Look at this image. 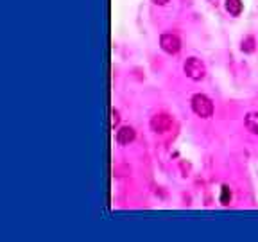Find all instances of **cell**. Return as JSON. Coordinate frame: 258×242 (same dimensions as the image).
I'll return each instance as SVG.
<instances>
[{"mask_svg": "<svg viewBox=\"0 0 258 242\" xmlns=\"http://www.w3.org/2000/svg\"><path fill=\"white\" fill-rule=\"evenodd\" d=\"M224 8L231 16H238L244 9V4H242V0H224Z\"/></svg>", "mask_w": 258, "mask_h": 242, "instance_id": "cell-6", "label": "cell"}, {"mask_svg": "<svg viewBox=\"0 0 258 242\" xmlns=\"http://www.w3.org/2000/svg\"><path fill=\"white\" fill-rule=\"evenodd\" d=\"M160 47L167 54H177L179 48H181V40L176 34H172V32H165V34L160 36Z\"/></svg>", "mask_w": 258, "mask_h": 242, "instance_id": "cell-3", "label": "cell"}, {"mask_svg": "<svg viewBox=\"0 0 258 242\" xmlns=\"http://www.w3.org/2000/svg\"><path fill=\"white\" fill-rule=\"evenodd\" d=\"M244 124H246L247 131H251L253 135H258V111L247 113L246 118H244Z\"/></svg>", "mask_w": 258, "mask_h": 242, "instance_id": "cell-7", "label": "cell"}, {"mask_svg": "<svg viewBox=\"0 0 258 242\" xmlns=\"http://www.w3.org/2000/svg\"><path fill=\"white\" fill-rule=\"evenodd\" d=\"M183 70H185L186 77H190L192 81H201L206 76V67L201 59L198 57H188L183 65Z\"/></svg>", "mask_w": 258, "mask_h": 242, "instance_id": "cell-2", "label": "cell"}, {"mask_svg": "<svg viewBox=\"0 0 258 242\" xmlns=\"http://www.w3.org/2000/svg\"><path fill=\"white\" fill-rule=\"evenodd\" d=\"M111 124H113V128H115V126H117L118 124V122H120V115H118V111H117V109H113V111H111Z\"/></svg>", "mask_w": 258, "mask_h": 242, "instance_id": "cell-10", "label": "cell"}, {"mask_svg": "<svg viewBox=\"0 0 258 242\" xmlns=\"http://www.w3.org/2000/svg\"><path fill=\"white\" fill-rule=\"evenodd\" d=\"M221 205H224V206H228L231 203V190H230V187L228 185H222L221 187Z\"/></svg>", "mask_w": 258, "mask_h": 242, "instance_id": "cell-9", "label": "cell"}, {"mask_svg": "<svg viewBox=\"0 0 258 242\" xmlns=\"http://www.w3.org/2000/svg\"><path fill=\"white\" fill-rule=\"evenodd\" d=\"M190 106H192V111L201 118H210L214 115V102L210 101V97L203 95V93H196L190 99Z\"/></svg>", "mask_w": 258, "mask_h": 242, "instance_id": "cell-1", "label": "cell"}, {"mask_svg": "<svg viewBox=\"0 0 258 242\" xmlns=\"http://www.w3.org/2000/svg\"><path fill=\"white\" fill-rule=\"evenodd\" d=\"M170 128H172V118L169 115H156L151 120V129L154 133H167Z\"/></svg>", "mask_w": 258, "mask_h": 242, "instance_id": "cell-4", "label": "cell"}, {"mask_svg": "<svg viewBox=\"0 0 258 242\" xmlns=\"http://www.w3.org/2000/svg\"><path fill=\"white\" fill-rule=\"evenodd\" d=\"M153 2H154L156 6H165L167 2H169V0H153Z\"/></svg>", "mask_w": 258, "mask_h": 242, "instance_id": "cell-11", "label": "cell"}, {"mask_svg": "<svg viewBox=\"0 0 258 242\" xmlns=\"http://www.w3.org/2000/svg\"><path fill=\"white\" fill-rule=\"evenodd\" d=\"M254 45H256V41H254V38L253 36H246L244 40H242V52H247V54H251V52H254Z\"/></svg>", "mask_w": 258, "mask_h": 242, "instance_id": "cell-8", "label": "cell"}, {"mask_svg": "<svg viewBox=\"0 0 258 242\" xmlns=\"http://www.w3.org/2000/svg\"><path fill=\"white\" fill-rule=\"evenodd\" d=\"M115 138H117L118 144L127 145V144H131L135 138H137V133H135V129L131 128V126H122V128L117 129V135H115Z\"/></svg>", "mask_w": 258, "mask_h": 242, "instance_id": "cell-5", "label": "cell"}]
</instances>
